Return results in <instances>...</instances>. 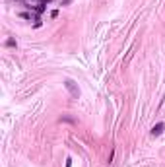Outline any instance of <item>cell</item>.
I'll return each instance as SVG.
<instances>
[{
  "label": "cell",
  "mask_w": 165,
  "mask_h": 167,
  "mask_svg": "<svg viewBox=\"0 0 165 167\" xmlns=\"http://www.w3.org/2000/svg\"><path fill=\"white\" fill-rule=\"evenodd\" d=\"M66 167H72V160H70V157L66 160Z\"/></svg>",
  "instance_id": "7"
},
{
  "label": "cell",
  "mask_w": 165,
  "mask_h": 167,
  "mask_svg": "<svg viewBox=\"0 0 165 167\" xmlns=\"http://www.w3.org/2000/svg\"><path fill=\"white\" fill-rule=\"evenodd\" d=\"M20 2H29V4H31L29 8H35L37 4H45V2H47V0H20Z\"/></svg>",
  "instance_id": "3"
},
{
  "label": "cell",
  "mask_w": 165,
  "mask_h": 167,
  "mask_svg": "<svg viewBox=\"0 0 165 167\" xmlns=\"http://www.w3.org/2000/svg\"><path fill=\"white\" fill-rule=\"evenodd\" d=\"M20 16H22L23 19H31V18H35V19H37V16H35V14H29V12H22Z\"/></svg>",
  "instance_id": "4"
},
{
  "label": "cell",
  "mask_w": 165,
  "mask_h": 167,
  "mask_svg": "<svg viewBox=\"0 0 165 167\" xmlns=\"http://www.w3.org/2000/svg\"><path fill=\"white\" fill-rule=\"evenodd\" d=\"M64 88L70 91V95H72L74 99H78V97H80V88L76 85L74 80H64Z\"/></svg>",
  "instance_id": "1"
},
{
  "label": "cell",
  "mask_w": 165,
  "mask_h": 167,
  "mask_svg": "<svg viewBox=\"0 0 165 167\" xmlns=\"http://www.w3.org/2000/svg\"><path fill=\"white\" fill-rule=\"evenodd\" d=\"M72 0H62V6H66V4H70Z\"/></svg>",
  "instance_id": "8"
},
{
  "label": "cell",
  "mask_w": 165,
  "mask_h": 167,
  "mask_svg": "<svg viewBox=\"0 0 165 167\" xmlns=\"http://www.w3.org/2000/svg\"><path fill=\"white\" fill-rule=\"evenodd\" d=\"M163 130H165V123H158L154 128H152V136H154V138H155V136H161Z\"/></svg>",
  "instance_id": "2"
},
{
  "label": "cell",
  "mask_w": 165,
  "mask_h": 167,
  "mask_svg": "<svg viewBox=\"0 0 165 167\" xmlns=\"http://www.w3.org/2000/svg\"><path fill=\"white\" fill-rule=\"evenodd\" d=\"M31 10H35L37 14H43V12H45V4H37V6L31 8Z\"/></svg>",
  "instance_id": "5"
},
{
  "label": "cell",
  "mask_w": 165,
  "mask_h": 167,
  "mask_svg": "<svg viewBox=\"0 0 165 167\" xmlns=\"http://www.w3.org/2000/svg\"><path fill=\"white\" fill-rule=\"evenodd\" d=\"M6 45H8V47H14V45H16V41H14V39H8V41H6Z\"/></svg>",
  "instance_id": "6"
}]
</instances>
